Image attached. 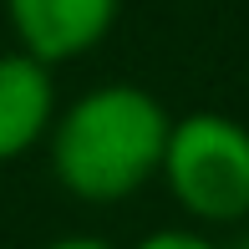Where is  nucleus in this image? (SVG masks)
<instances>
[{
	"instance_id": "nucleus-1",
	"label": "nucleus",
	"mask_w": 249,
	"mask_h": 249,
	"mask_svg": "<svg viewBox=\"0 0 249 249\" xmlns=\"http://www.w3.org/2000/svg\"><path fill=\"white\" fill-rule=\"evenodd\" d=\"M173 112L148 87L102 82L56 112L46 158L56 183L82 203H122L163 173V148Z\"/></svg>"
},
{
	"instance_id": "nucleus-2",
	"label": "nucleus",
	"mask_w": 249,
	"mask_h": 249,
	"mask_svg": "<svg viewBox=\"0 0 249 249\" xmlns=\"http://www.w3.org/2000/svg\"><path fill=\"white\" fill-rule=\"evenodd\" d=\"M163 188L194 224L249 219V127L229 112H183L168 127Z\"/></svg>"
},
{
	"instance_id": "nucleus-3",
	"label": "nucleus",
	"mask_w": 249,
	"mask_h": 249,
	"mask_svg": "<svg viewBox=\"0 0 249 249\" xmlns=\"http://www.w3.org/2000/svg\"><path fill=\"white\" fill-rule=\"evenodd\" d=\"M122 16V0H5V20L20 51L46 66H66L97 51Z\"/></svg>"
},
{
	"instance_id": "nucleus-4",
	"label": "nucleus",
	"mask_w": 249,
	"mask_h": 249,
	"mask_svg": "<svg viewBox=\"0 0 249 249\" xmlns=\"http://www.w3.org/2000/svg\"><path fill=\"white\" fill-rule=\"evenodd\" d=\"M61 112L56 102V66L31 51H0V163H16L41 148Z\"/></svg>"
},
{
	"instance_id": "nucleus-5",
	"label": "nucleus",
	"mask_w": 249,
	"mask_h": 249,
	"mask_svg": "<svg viewBox=\"0 0 249 249\" xmlns=\"http://www.w3.org/2000/svg\"><path fill=\"white\" fill-rule=\"evenodd\" d=\"M132 249H219V244H213L203 229H153Z\"/></svg>"
},
{
	"instance_id": "nucleus-6",
	"label": "nucleus",
	"mask_w": 249,
	"mask_h": 249,
	"mask_svg": "<svg viewBox=\"0 0 249 249\" xmlns=\"http://www.w3.org/2000/svg\"><path fill=\"white\" fill-rule=\"evenodd\" d=\"M46 249H117V244L97 239V234H61V239H51Z\"/></svg>"
},
{
	"instance_id": "nucleus-7",
	"label": "nucleus",
	"mask_w": 249,
	"mask_h": 249,
	"mask_svg": "<svg viewBox=\"0 0 249 249\" xmlns=\"http://www.w3.org/2000/svg\"><path fill=\"white\" fill-rule=\"evenodd\" d=\"M234 249H249V239H239V244H234Z\"/></svg>"
}]
</instances>
